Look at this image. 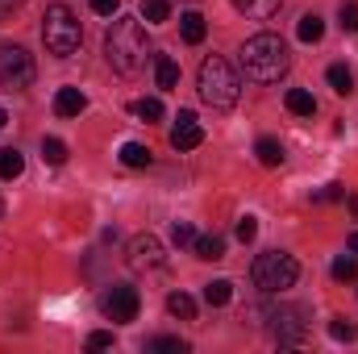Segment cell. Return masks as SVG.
<instances>
[{"label":"cell","mask_w":358,"mask_h":354,"mask_svg":"<svg viewBox=\"0 0 358 354\" xmlns=\"http://www.w3.org/2000/svg\"><path fill=\"white\" fill-rule=\"evenodd\" d=\"M146 55H150V42H146V25L138 17H117L104 34V59L113 71L121 76H138L146 67Z\"/></svg>","instance_id":"obj_1"},{"label":"cell","mask_w":358,"mask_h":354,"mask_svg":"<svg viewBox=\"0 0 358 354\" xmlns=\"http://www.w3.org/2000/svg\"><path fill=\"white\" fill-rule=\"evenodd\" d=\"M287 67H292V55H287V42L279 34L263 29V34L246 38V46H242V71L255 84H279L287 76Z\"/></svg>","instance_id":"obj_2"},{"label":"cell","mask_w":358,"mask_h":354,"mask_svg":"<svg viewBox=\"0 0 358 354\" xmlns=\"http://www.w3.org/2000/svg\"><path fill=\"white\" fill-rule=\"evenodd\" d=\"M196 88H200V100L213 104V108H234L238 96H242V80L238 71L221 59V55H208L196 71Z\"/></svg>","instance_id":"obj_3"},{"label":"cell","mask_w":358,"mask_h":354,"mask_svg":"<svg viewBox=\"0 0 358 354\" xmlns=\"http://www.w3.org/2000/svg\"><path fill=\"white\" fill-rule=\"evenodd\" d=\"M42 42L55 59H71L84 42V29H80V17L67 8V4H50L46 17H42Z\"/></svg>","instance_id":"obj_4"},{"label":"cell","mask_w":358,"mask_h":354,"mask_svg":"<svg viewBox=\"0 0 358 354\" xmlns=\"http://www.w3.org/2000/svg\"><path fill=\"white\" fill-rule=\"evenodd\" d=\"M250 279H255V288L259 292H287V288H296V279H300V263L292 259V255H283V250H267V255H259L255 267H250Z\"/></svg>","instance_id":"obj_5"},{"label":"cell","mask_w":358,"mask_h":354,"mask_svg":"<svg viewBox=\"0 0 358 354\" xmlns=\"http://www.w3.org/2000/svg\"><path fill=\"white\" fill-rule=\"evenodd\" d=\"M34 59L25 46H0V88L4 92H25L34 84Z\"/></svg>","instance_id":"obj_6"},{"label":"cell","mask_w":358,"mask_h":354,"mask_svg":"<svg viewBox=\"0 0 358 354\" xmlns=\"http://www.w3.org/2000/svg\"><path fill=\"white\" fill-rule=\"evenodd\" d=\"M138 309H142V296H138V288H129V283H117V288H108V292L100 296V313H104V321H113V325L134 321Z\"/></svg>","instance_id":"obj_7"},{"label":"cell","mask_w":358,"mask_h":354,"mask_svg":"<svg viewBox=\"0 0 358 354\" xmlns=\"http://www.w3.org/2000/svg\"><path fill=\"white\" fill-rule=\"evenodd\" d=\"M271 334H275V342L279 346H300L304 338H308V321H304V309H296V304H283V309H275L271 313Z\"/></svg>","instance_id":"obj_8"},{"label":"cell","mask_w":358,"mask_h":354,"mask_svg":"<svg viewBox=\"0 0 358 354\" xmlns=\"http://www.w3.org/2000/svg\"><path fill=\"white\" fill-rule=\"evenodd\" d=\"M129 267L134 271H155V267L167 263V255H163V242L155 238V234H138V238H129Z\"/></svg>","instance_id":"obj_9"},{"label":"cell","mask_w":358,"mask_h":354,"mask_svg":"<svg viewBox=\"0 0 358 354\" xmlns=\"http://www.w3.org/2000/svg\"><path fill=\"white\" fill-rule=\"evenodd\" d=\"M200 142H204V129H200L196 113H192V108H179L176 129H171V146H176V150H196Z\"/></svg>","instance_id":"obj_10"},{"label":"cell","mask_w":358,"mask_h":354,"mask_svg":"<svg viewBox=\"0 0 358 354\" xmlns=\"http://www.w3.org/2000/svg\"><path fill=\"white\" fill-rule=\"evenodd\" d=\"M84 108H88V96L80 88H59L55 92V113H59V117H80Z\"/></svg>","instance_id":"obj_11"},{"label":"cell","mask_w":358,"mask_h":354,"mask_svg":"<svg viewBox=\"0 0 358 354\" xmlns=\"http://www.w3.org/2000/svg\"><path fill=\"white\" fill-rule=\"evenodd\" d=\"M238 13H246V17H255V21H271L275 13H279V4L283 0H229Z\"/></svg>","instance_id":"obj_12"},{"label":"cell","mask_w":358,"mask_h":354,"mask_svg":"<svg viewBox=\"0 0 358 354\" xmlns=\"http://www.w3.org/2000/svg\"><path fill=\"white\" fill-rule=\"evenodd\" d=\"M192 246H196V259H204V263L225 259V238H221V234H204V238H196Z\"/></svg>","instance_id":"obj_13"},{"label":"cell","mask_w":358,"mask_h":354,"mask_svg":"<svg viewBox=\"0 0 358 354\" xmlns=\"http://www.w3.org/2000/svg\"><path fill=\"white\" fill-rule=\"evenodd\" d=\"M155 80H159V88L171 92L179 84V63L171 55H155Z\"/></svg>","instance_id":"obj_14"},{"label":"cell","mask_w":358,"mask_h":354,"mask_svg":"<svg viewBox=\"0 0 358 354\" xmlns=\"http://www.w3.org/2000/svg\"><path fill=\"white\" fill-rule=\"evenodd\" d=\"M179 29H183V42H187V46H200L204 34H208V25H204L200 13H183V17H179Z\"/></svg>","instance_id":"obj_15"},{"label":"cell","mask_w":358,"mask_h":354,"mask_svg":"<svg viewBox=\"0 0 358 354\" xmlns=\"http://www.w3.org/2000/svg\"><path fill=\"white\" fill-rule=\"evenodd\" d=\"M283 104H287V113H296V117H313V113H317L313 92H304V88H292L287 96H283Z\"/></svg>","instance_id":"obj_16"},{"label":"cell","mask_w":358,"mask_h":354,"mask_svg":"<svg viewBox=\"0 0 358 354\" xmlns=\"http://www.w3.org/2000/svg\"><path fill=\"white\" fill-rule=\"evenodd\" d=\"M325 80H329V88L338 92V96H350V92H355V71L342 67V63H334V67L325 71Z\"/></svg>","instance_id":"obj_17"},{"label":"cell","mask_w":358,"mask_h":354,"mask_svg":"<svg viewBox=\"0 0 358 354\" xmlns=\"http://www.w3.org/2000/svg\"><path fill=\"white\" fill-rule=\"evenodd\" d=\"M296 38H300V42H321V38H325V21H321L317 13H304L300 25H296Z\"/></svg>","instance_id":"obj_18"},{"label":"cell","mask_w":358,"mask_h":354,"mask_svg":"<svg viewBox=\"0 0 358 354\" xmlns=\"http://www.w3.org/2000/svg\"><path fill=\"white\" fill-rule=\"evenodd\" d=\"M129 113H134L138 121H163V100H159V96H142V100L129 104Z\"/></svg>","instance_id":"obj_19"},{"label":"cell","mask_w":358,"mask_h":354,"mask_svg":"<svg viewBox=\"0 0 358 354\" xmlns=\"http://www.w3.org/2000/svg\"><path fill=\"white\" fill-rule=\"evenodd\" d=\"M204 300H208L213 309H225V304L234 300V283H229V279H213V283H204Z\"/></svg>","instance_id":"obj_20"},{"label":"cell","mask_w":358,"mask_h":354,"mask_svg":"<svg viewBox=\"0 0 358 354\" xmlns=\"http://www.w3.org/2000/svg\"><path fill=\"white\" fill-rule=\"evenodd\" d=\"M167 313L179 317V321H196V300H192L187 292H171V296H167Z\"/></svg>","instance_id":"obj_21"},{"label":"cell","mask_w":358,"mask_h":354,"mask_svg":"<svg viewBox=\"0 0 358 354\" xmlns=\"http://www.w3.org/2000/svg\"><path fill=\"white\" fill-rule=\"evenodd\" d=\"M121 163L134 167V171H138V167H150V146H142V142H125V146H121Z\"/></svg>","instance_id":"obj_22"},{"label":"cell","mask_w":358,"mask_h":354,"mask_svg":"<svg viewBox=\"0 0 358 354\" xmlns=\"http://www.w3.org/2000/svg\"><path fill=\"white\" fill-rule=\"evenodd\" d=\"M255 155H259L263 167H279V163H283V146H279L275 138H259V142H255Z\"/></svg>","instance_id":"obj_23"},{"label":"cell","mask_w":358,"mask_h":354,"mask_svg":"<svg viewBox=\"0 0 358 354\" xmlns=\"http://www.w3.org/2000/svg\"><path fill=\"white\" fill-rule=\"evenodd\" d=\"M142 21H150V25L171 21V0H142Z\"/></svg>","instance_id":"obj_24"},{"label":"cell","mask_w":358,"mask_h":354,"mask_svg":"<svg viewBox=\"0 0 358 354\" xmlns=\"http://www.w3.org/2000/svg\"><path fill=\"white\" fill-rule=\"evenodd\" d=\"M25 171V155L21 150H0V179H17Z\"/></svg>","instance_id":"obj_25"},{"label":"cell","mask_w":358,"mask_h":354,"mask_svg":"<svg viewBox=\"0 0 358 354\" xmlns=\"http://www.w3.org/2000/svg\"><path fill=\"white\" fill-rule=\"evenodd\" d=\"M334 279L338 283H350V279H358V255H342V259H334Z\"/></svg>","instance_id":"obj_26"},{"label":"cell","mask_w":358,"mask_h":354,"mask_svg":"<svg viewBox=\"0 0 358 354\" xmlns=\"http://www.w3.org/2000/svg\"><path fill=\"white\" fill-rule=\"evenodd\" d=\"M42 159H46L50 167H63V163H67V142H59V138H42Z\"/></svg>","instance_id":"obj_27"},{"label":"cell","mask_w":358,"mask_h":354,"mask_svg":"<svg viewBox=\"0 0 358 354\" xmlns=\"http://www.w3.org/2000/svg\"><path fill=\"white\" fill-rule=\"evenodd\" d=\"M329 338H334V342H355L358 325L355 321H346V317H334V321H329Z\"/></svg>","instance_id":"obj_28"},{"label":"cell","mask_w":358,"mask_h":354,"mask_svg":"<svg viewBox=\"0 0 358 354\" xmlns=\"http://www.w3.org/2000/svg\"><path fill=\"white\" fill-rule=\"evenodd\" d=\"M150 354H187V342L183 338H155Z\"/></svg>","instance_id":"obj_29"},{"label":"cell","mask_w":358,"mask_h":354,"mask_svg":"<svg viewBox=\"0 0 358 354\" xmlns=\"http://www.w3.org/2000/svg\"><path fill=\"white\" fill-rule=\"evenodd\" d=\"M171 242H176V246H192V242H196V229H192L187 221H176V225H171Z\"/></svg>","instance_id":"obj_30"},{"label":"cell","mask_w":358,"mask_h":354,"mask_svg":"<svg viewBox=\"0 0 358 354\" xmlns=\"http://www.w3.org/2000/svg\"><path fill=\"white\" fill-rule=\"evenodd\" d=\"M342 196H346V187L342 183H329V187L313 192V204H329V200H342Z\"/></svg>","instance_id":"obj_31"},{"label":"cell","mask_w":358,"mask_h":354,"mask_svg":"<svg viewBox=\"0 0 358 354\" xmlns=\"http://www.w3.org/2000/svg\"><path fill=\"white\" fill-rule=\"evenodd\" d=\"M234 234H238V242H255V238H259V221H255V217H242Z\"/></svg>","instance_id":"obj_32"},{"label":"cell","mask_w":358,"mask_h":354,"mask_svg":"<svg viewBox=\"0 0 358 354\" xmlns=\"http://www.w3.org/2000/svg\"><path fill=\"white\" fill-rule=\"evenodd\" d=\"M338 17H342V29H346V34H358V4H342Z\"/></svg>","instance_id":"obj_33"},{"label":"cell","mask_w":358,"mask_h":354,"mask_svg":"<svg viewBox=\"0 0 358 354\" xmlns=\"http://www.w3.org/2000/svg\"><path fill=\"white\" fill-rule=\"evenodd\" d=\"M113 346V334L108 330H96V334H88V351H108Z\"/></svg>","instance_id":"obj_34"},{"label":"cell","mask_w":358,"mask_h":354,"mask_svg":"<svg viewBox=\"0 0 358 354\" xmlns=\"http://www.w3.org/2000/svg\"><path fill=\"white\" fill-rule=\"evenodd\" d=\"M92 13H100V17H117V8H121V0H88Z\"/></svg>","instance_id":"obj_35"},{"label":"cell","mask_w":358,"mask_h":354,"mask_svg":"<svg viewBox=\"0 0 358 354\" xmlns=\"http://www.w3.org/2000/svg\"><path fill=\"white\" fill-rule=\"evenodd\" d=\"M17 4H21V0H0V17H4V13H13Z\"/></svg>","instance_id":"obj_36"},{"label":"cell","mask_w":358,"mask_h":354,"mask_svg":"<svg viewBox=\"0 0 358 354\" xmlns=\"http://www.w3.org/2000/svg\"><path fill=\"white\" fill-rule=\"evenodd\" d=\"M350 250L358 255V234H350Z\"/></svg>","instance_id":"obj_37"},{"label":"cell","mask_w":358,"mask_h":354,"mask_svg":"<svg viewBox=\"0 0 358 354\" xmlns=\"http://www.w3.org/2000/svg\"><path fill=\"white\" fill-rule=\"evenodd\" d=\"M350 208H355V217H358V196H350Z\"/></svg>","instance_id":"obj_38"},{"label":"cell","mask_w":358,"mask_h":354,"mask_svg":"<svg viewBox=\"0 0 358 354\" xmlns=\"http://www.w3.org/2000/svg\"><path fill=\"white\" fill-rule=\"evenodd\" d=\"M4 121H8V113H4V108H0V129H4Z\"/></svg>","instance_id":"obj_39"},{"label":"cell","mask_w":358,"mask_h":354,"mask_svg":"<svg viewBox=\"0 0 358 354\" xmlns=\"http://www.w3.org/2000/svg\"><path fill=\"white\" fill-rule=\"evenodd\" d=\"M0 217H4V200H0Z\"/></svg>","instance_id":"obj_40"}]
</instances>
